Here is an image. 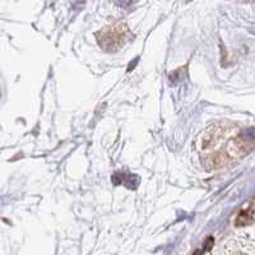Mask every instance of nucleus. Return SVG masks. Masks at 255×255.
Returning <instances> with one entry per match:
<instances>
[{
    "mask_svg": "<svg viewBox=\"0 0 255 255\" xmlns=\"http://www.w3.org/2000/svg\"><path fill=\"white\" fill-rule=\"evenodd\" d=\"M97 42L106 52H116L129 42L130 28L123 20H114L96 33Z\"/></svg>",
    "mask_w": 255,
    "mask_h": 255,
    "instance_id": "obj_1",
    "label": "nucleus"
},
{
    "mask_svg": "<svg viewBox=\"0 0 255 255\" xmlns=\"http://www.w3.org/2000/svg\"><path fill=\"white\" fill-rule=\"evenodd\" d=\"M230 134V128L221 123L209 125L202 133L199 134L197 139V147L202 153L209 154L213 149L218 147L223 140H226L227 135Z\"/></svg>",
    "mask_w": 255,
    "mask_h": 255,
    "instance_id": "obj_2",
    "label": "nucleus"
}]
</instances>
